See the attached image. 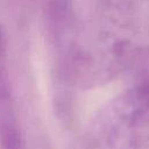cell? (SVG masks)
I'll return each instance as SVG.
<instances>
[{
    "instance_id": "obj_1",
    "label": "cell",
    "mask_w": 149,
    "mask_h": 149,
    "mask_svg": "<svg viewBox=\"0 0 149 149\" xmlns=\"http://www.w3.org/2000/svg\"><path fill=\"white\" fill-rule=\"evenodd\" d=\"M132 9L129 0H105L79 33L73 34V83L81 87H95L127 71L139 48L132 38Z\"/></svg>"
},
{
    "instance_id": "obj_2",
    "label": "cell",
    "mask_w": 149,
    "mask_h": 149,
    "mask_svg": "<svg viewBox=\"0 0 149 149\" xmlns=\"http://www.w3.org/2000/svg\"><path fill=\"white\" fill-rule=\"evenodd\" d=\"M85 149H149V79L132 80L91 120Z\"/></svg>"
},
{
    "instance_id": "obj_3",
    "label": "cell",
    "mask_w": 149,
    "mask_h": 149,
    "mask_svg": "<svg viewBox=\"0 0 149 149\" xmlns=\"http://www.w3.org/2000/svg\"><path fill=\"white\" fill-rule=\"evenodd\" d=\"M0 147L1 149H23L22 135L12 95L7 38L0 26Z\"/></svg>"
}]
</instances>
